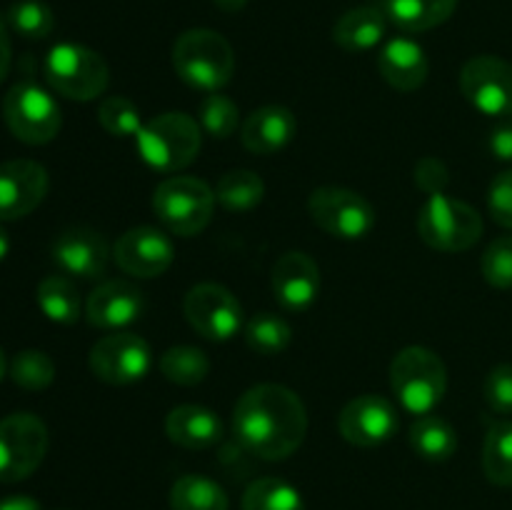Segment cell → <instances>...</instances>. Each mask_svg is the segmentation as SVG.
I'll return each mask as SVG.
<instances>
[{
    "mask_svg": "<svg viewBox=\"0 0 512 510\" xmlns=\"http://www.w3.org/2000/svg\"><path fill=\"white\" fill-rule=\"evenodd\" d=\"M170 508L173 510H228V493L215 480L205 475L188 473L178 478L170 488Z\"/></svg>",
    "mask_w": 512,
    "mask_h": 510,
    "instance_id": "27",
    "label": "cell"
},
{
    "mask_svg": "<svg viewBox=\"0 0 512 510\" xmlns=\"http://www.w3.org/2000/svg\"><path fill=\"white\" fill-rule=\"evenodd\" d=\"M293 340V328L278 313H258L245 325V343L260 355H278Z\"/></svg>",
    "mask_w": 512,
    "mask_h": 510,
    "instance_id": "33",
    "label": "cell"
},
{
    "mask_svg": "<svg viewBox=\"0 0 512 510\" xmlns=\"http://www.w3.org/2000/svg\"><path fill=\"white\" fill-rule=\"evenodd\" d=\"M418 233L425 245L443 253L473 248L483 235V218L465 200L445 193L428 195L418 213Z\"/></svg>",
    "mask_w": 512,
    "mask_h": 510,
    "instance_id": "7",
    "label": "cell"
},
{
    "mask_svg": "<svg viewBox=\"0 0 512 510\" xmlns=\"http://www.w3.org/2000/svg\"><path fill=\"white\" fill-rule=\"evenodd\" d=\"M165 433L185 450H205L223 438V423L203 405H178L165 418Z\"/></svg>",
    "mask_w": 512,
    "mask_h": 510,
    "instance_id": "22",
    "label": "cell"
},
{
    "mask_svg": "<svg viewBox=\"0 0 512 510\" xmlns=\"http://www.w3.org/2000/svg\"><path fill=\"white\" fill-rule=\"evenodd\" d=\"M263 195L265 183L253 170H228L215 185V200L233 213H248V210L258 208L263 203Z\"/></svg>",
    "mask_w": 512,
    "mask_h": 510,
    "instance_id": "28",
    "label": "cell"
},
{
    "mask_svg": "<svg viewBox=\"0 0 512 510\" xmlns=\"http://www.w3.org/2000/svg\"><path fill=\"white\" fill-rule=\"evenodd\" d=\"M3 23L20 38L43 40L53 33L55 15L43 0H15L3 13Z\"/></svg>",
    "mask_w": 512,
    "mask_h": 510,
    "instance_id": "32",
    "label": "cell"
},
{
    "mask_svg": "<svg viewBox=\"0 0 512 510\" xmlns=\"http://www.w3.org/2000/svg\"><path fill=\"white\" fill-rule=\"evenodd\" d=\"M173 68L185 85L203 93H218L235 73L233 45L210 28H193L173 45Z\"/></svg>",
    "mask_w": 512,
    "mask_h": 510,
    "instance_id": "2",
    "label": "cell"
},
{
    "mask_svg": "<svg viewBox=\"0 0 512 510\" xmlns=\"http://www.w3.org/2000/svg\"><path fill=\"white\" fill-rule=\"evenodd\" d=\"M243 510H305V503L288 480L258 478L245 488Z\"/></svg>",
    "mask_w": 512,
    "mask_h": 510,
    "instance_id": "31",
    "label": "cell"
},
{
    "mask_svg": "<svg viewBox=\"0 0 512 510\" xmlns=\"http://www.w3.org/2000/svg\"><path fill=\"white\" fill-rule=\"evenodd\" d=\"M90 370L108 385H130L143 380L153 368V350L148 340L135 333L115 330L93 345L88 358Z\"/></svg>",
    "mask_w": 512,
    "mask_h": 510,
    "instance_id": "11",
    "label": "cell"
},
{
    "mask_svg": "<svg viewBox=\"0 0 512 510\" xmlns=\"http://www.w3.org/2000/svg\"><path fill=\"white\" fill-rule=\"evenodd\" d=\"M198 123L210 138L225 140L238 130L240 108L230 95L225 93H205L198 103Z\"/></svg>",
    "mask_w": 512,
    "mask_h": 510,
    "instance_id": "34",
    "label": "cell"
},
{
    "mask_svg": "<svg viewBox=\"0 0 512 510\" xmlns=\"http://www.w3.org/2000/svg\"><path fill=\"white\" fill-rule=\"evenodd\" d=\"M488 210L493 220L512 230V170L495 175L488 190Z\"/></svg>",
    "mask_w": 512,
    "mask_h": 510,
    "instance_id": "39",
    "label": "cell"
},
{
    "mask_svg": "<svg viewBox=\"0 0 512 510\" xmlns=\"http://www.w3.org/2000/svg\"><path fill=\"white\" fill-rule=\"evenodd\" d=\"M8 253H10V238H8V233L3 230V225H0V263H3L5 255Z\"/></svg>",
    "mask_w": 512,
    "mask_h": 510,
    "instance_id": "45",
    "label": "cell"
},
{
    "mask_svg": "<svg viewBox=\"0 0 512 510\" xmlns=\"http://www.w3.org/2000/svg\"><path fill=\"white\" fill-rule=\"evenodd\" d=\"M415 180H418L420 188L428 195L445 193V185H448V170L440 160L435 158H423L415 168Z\"/></svg>",
    "mask_w": 512,
    "mask_h": 510,
    "instance_id": "40",
    "label": "cell"
},
{
    "mask_svg": "<svg viewBox=\"0 0 512 510\" xmlns=\"http://www.w3.org/2000/svg\"><path fill=\"white\" fill-rule=\"evenodd\" d=\"M483 470L500 488H512V420L490 425L483 445Z\"/></svg>",
    "mask_w": 512,
    "mask_h": 510,
    "instance_id": "30",
    "label": "cell"
},
{
    "mask_svg": "<svg viewBox=\"0 0 512 510\" xmlns=\"http://www.w3.org/2000/svg\"><path fill=\"white\" fill-rule=\"evenodd\" d=\"M233 433L248 453L263 460H283L303 445L308 410L295 390L278 383H260L235 403Z\"/></svg>",
    "mask_w": 512,
    "mask_h": 510,
    "instance_id": "1",
    "label": "cell"
},
{
    "mask_svg": "<svg viewBox=\"0 0 512 510\" xmlns=\"http://www.w3.org/2000/svg\"><path fill=\"white\" fill-rule=\"evenodd\" d=\"M158 368L165 380L183 388H193L200 385L210 373V360L208 355L193 345H175L168 348L158 360Z\"/></svg>",
    "mask_w": 512,
    "mask_h": 510,
    "instance_id": "29",
    "label": "cell"
},
{
    "mask_svg": "<svg viewBox=\"0 0 512 510\" xmlns=\"http://www.w3.org/2000/svg\"><path fill=\"white\" fill-rule=\"evenodd\" d=\"M213 3L220 10H225V13H238V10H243L248 5V0H213Z\"/></svg>",
    "mask_w": 512,
    "mask_h": 510,
    "instance_id": "44",
    "label": "cell"
},
{
    "mask_svg": "<svg viewBox=\"0 0 512 510\" xmlns=\"http://www.w3.org/2000/svg\"><path fill=\"white\" fill-rule=\"evenodd\" d=\"M295 130H298V123H295L293 110L285 105H263L243 120L240 140L250 153L273 155L295 138Z\"/></svg>",
    "mask_w": 512,
    "mask_h": 510,
    "instance_id": "21",
    "label": "cell"
},
{
    "mask_svg": "<svg viewBox=\"0 0 512 510\" xmlns=\"http://www.w3.org/2000/svg\"><path fill=\"white\" fill-rule=\"evenodd\" d=\"M143 293L128 280H105L85 303V318L103 330H120L133 325L143 315Z\"/></svg>",
    "mask_w": 512,
    "mask_h": 510,
    "instance_id": "19",
    "label": "cell"
},
{
    "mask_svg": "<svg viewBox=\"0 0 512 510\" xmlns=\"http://www.w3.org/2000/svg\"><path fill=\"white\" fill-rule=\"evenodd\" d=\"M460 90L478 113L488 118L512 115V65L495 55H475L460 70Z\"/></svg>",
    "mask_w": 512,
    "mask_h": 510,
    "instance_id": "12",
    "label": "cell"
},
{
    "mask_svg": "<svg viewBox=\"0 0 512 510\" xmlns=\"http://www.w3.org/2000/svg\"><path fill=\"white\" fill-rule=\"evenodd\" d=\"M113 258L118 268L133 278H158L173 265L175 245L165 230L138 225L120 235Z\"/></svg>",
    "mask_w": 512,
    "mask_h": 510,
    "instance_id": "15",
    "label": "cell"
},
{
    "mask_svg": "<svg viewBox=\"0 0 512 510\" xmlns=\"http://www.w3.org/2000/svg\"><path fill=\"white\" fill-rule=\"evenodd\" d=\"M48 428L33 413H13L0 420V483L30 478L48 453Z\"/></svg>",
    "mask_w": 512,
    "mask_h": 510,
    "instance_id": "10",
    "label": "cell"
},
{
    "mask_svg": "<svg viewBox=\"0 0 512 510\" xmlns=\"http://www.w3.org/2000/svg\"><path fill=\"white\" fill-rule=\"evenodd\" d=\"M480 270L493 288H512V235H500L485 248L483 258H480Z\"/></svg>",
    "mask_w": 512,
    "mask_h": 510,
    "instance_id": "37",
    "label": "cell"
},
{
    "mask_svg": "<svg viewBox=\"0 0 512 510\" xmlns=\"http://www.w3.org/2000/svg\"><path fill=\"white\" fill-rule=\"evenodd\" d=\"M400 428L398 408L388 398L365 393L345 403L338 415V430L350 445L358 448H378L388 443Z\"/></svg>",
    "mask_w": 512,
    "mask_h": 510,
    "instance_id": "14",
    "label": "cell"
},
{
    "mask_svg": "<svg viewBox=\"0 0 512 510\" xmlns=\"http://www.w3.org/2000/svg\"><path fill=\"white\" fill-rule=\"evenodd\" d=\"M183 313L195 333L215 343L235 338L243 328V305L218 283L193 285L183 300Z\"/></svg>",
    "mask_w": 512,
    "mask_h": 510,
    "instance_id": "13",
    "label": "cell"
},
{
    "mask_svg": "<svg viewBox=\"0 0 512 510\" xmlns=\"http://www.w3.org/2000/svg\"><path fill=\"white\" fill-rule=\"evenodd\" d=\"M380 8L388 15V23L403 33H425L450 20L458 0H383Z\"/></svg>",
    "mask_w": 512,
    "mask_h": 510,
    "instance_id": "24",
    "label": "cell"
},
{
    "mask_svg": "<svg viewBox=\"0 0 512 510\" xmlns=\"http://www.w3.org/2000/svg\"><path fill=\"white\" fill-rule=\"evenodd\" d=\"M48 170L28 158L0 165V220H20L48 195Z\"/></svg>",
    "mask_w": 512,
    "mask_h": 510,
    "instance_id": "16",
    "label": "cell"
},
{
    "mask_svg": "<svg viewBox=\"0 0 512 510\" xmlns=\"http://www.w3.org/2000/svg\"><path fill=\"white\" fill-rule=\"evenodd\" d=\"M410 448L428 463H445L458 450V433L440 415H420L410 428Z\"/></svg>",
    "mask_w": 512,
    "mask_h": 510,
    "instance_id": "25",
    "label": "cell"
},
{
    "mask_svg": "<svg viewBox=\"0 0 512 510\" xmlns=\"http://www.w3.org/2000/svg\"><path fill=\"white\" fill-rule=\"evenodd\" d=\"M5 370H8V360H5V353L0 350V380L5 378Z\"/></svg>",
    "mask_w": 512,
    "mask_h": 510,
    "instance_id": "46",
    "label": "cell"
},
{
    "mask_svg": "<svg viewBox=\"0 0 512 510\" xmlns=\"http://www.w3.org/2000/svg\"><path fill=\"white\" fill-rule=\"evenodd\" d=\"M390 388L403 410L413 415H430L445 398L448 370L435 350L408 345L390 363Z\"/></svg>",
    "mask_w": 512,
    "mask_h": 510,
    "instance_id": "3",
    "label": "cell"
},
{
    "mask_svg": "<svg viewBox=\"0 0 512 510\" xmlns=\"http://www.w3.org/2000/svg\"><path fill=\"white\" fill-rule=\"evenodd\" d=\"M273 295L290 313H303L320 295V268L308 253L290 250L273 265Z\"/></svg>",
    "mask_w": 512,
    "mask_h": 510,
    "instance_id": "18",
    "label": "cell"
},
{
    "mask_svg": "<svg viewBox=\"0 0 512 510\" xmlns=\"http://www.w3.org/2000/svg\"><path fill=\"white\" fill-rule=\"evenodd\" d=\"M378 70L388 85L403 93H413L428 80L430 63L423 45L415 43L413 38L388 40L378 53Z\"/></svg>",
    "mask_w": 512,
    "mask_h": 510,
    "instance_id": "20",
    "label": "cell"
},
{
    "mask_svg": "<svg viewBox=\"0 0 512 510\" xmlns=\"http://www.w3.org/2000/svg\"><path fill=\"white\" fill-rule=\"evenodd\" d=\"M98 123L113 138H135L145 120L133 100L125 95H108L98 105Z\"/></svg>",
    "mask_w": 512,
    "mask_h": 510,
    "instance_id": "35",
    "label": "cell"
},
{
    "mask_svg": "<svg viewBox=\"0 0 512 510\" xmlns=\"http://www.w3.org/2000/svg\"><path fill=\"white\" fill-rule=\"evenodd\" d=\"M50 255L65 275L80 280H98L108 270L110 248L103 233L85 228V225H75L55 238Z\"/></svg>",
    "mask_w": 512,
    "mask_h": 510,
    "instance_id": "17",
    "label": "cell"
},
{
    "mask_svg": "<svg viewBox=\"0 0 512 510\" xmlns=\"http://www.w3.org/2000/svg\"><path fill=\"white\" fill-rule=\"evenodd\" d=\"M388 30V15L380 5H360L338 18L333 40L348 53H365L383 43Z\"/></svg>",
    "mask_w": 512,
    "mask_h": 510,
    "instance_id": "23",
    "label": "cell"
},
{
    "mask_svg": "<svg viewBox=\"0 0 512 510\" xmlns=\"http://www.w3.org/2000/svg\"><path fill=\"white\" fill-rule=\"evenodd\" d=\"M43 73L55 93L78 103L95 100L110 83V70L103 55L80 43L53 45L45 55Z\"/></svg>",
    "mask_w": 512,
    "mask_h": 510,
    "instance_id": "5",
    "label": "cell"
},
{
    "mask_svg": "<svg viewBox=\"0 0 512 510\" xmlns=\"http://www.w3.org/2000/svg\"><path fill=\"white\" fill-rule=\"evenodd\" d=\"M488 145L495 158L503 160V163H512V115L498 120V125L490 130Z\"/></svg>",
    "mask_w": 512,
    "mask_h": 510,
    "instance_id": "41",
    "label": "cell"
},
{
    "mask_svg": "<svg viewBox=\"0 0 512 510\" xmlns=\"http://www.w3.org/2000/svg\"><path fill=\"white\" fill-rule=\"evenodd\" d=\"M10 380L25 390H45L55 380V363L43 350H20L8 365Z\"/></svg>",
    "mask_w": 512,
    "mask_h": 510,
    "instance_id": "36",
    "label": "cell"
},
{
    "mask_svg": "<svg viewBox=\"0 0 512 510\" xmlns=\"http://www.w3.org/2000/svg\"><path fill=\"white\" fill-rule=\"evenodd\" d=\"M485 403L498 415H512V365L500 363L485 375Z\"/></svg>",
    "mask_w": 512,
    "mask_h": 510,
    "instance_id": "38",
    "label": "cell"
},
{
    "mask_svg": "<svg viewBox=\"0 0 512 510\" xmlns=\"http://www.w3.org/2000/svg\"><path fill=\"white\" fill-rule=\"evenodd\" d=\"M0 510H43L40 503L30 495H8L0 500Z\"/></svg>",
    "mask_w": 512,
    "mask_h": 510,
    "instance_id": "43",
    "label": "cell"
},
{
    "mask_svg": "<svg viewBox=\"0 0 512 510\" xmlns=\"http://www.w3.org/2000/svg\"><path fill=\"white\" fill-rule=\"evenodd\" d=\"M35 300H38V308L43 310L45 318L53 320V323L73 325L80 320L83 305H80L78 288L65 275H48V278L40 280Z\"/></svg>",
    "mask_w": 512,
    "mask_h": 510,
    "instance_id": "26",
    "label": "cell"
},
{
    "mask_svg": "<svg viewBox=\"0 0 512 510\" xmlns=\"http://www.w3.org/2000/svg\"><path fill=\"white\" fill-rule=\"evenodd\" d=\"M308 210L320 230L340 240H363L375 228V208L365 195L350 188L325 185L310 193Z\"/></svg>",
    "mask_w": 512,
    "mask_h": 510,
    "instance_id": "9",
    "label": "cell"
},
{
    "mask_svg": "<svg viewBox=\"0 0 512 510\" xmlns=\"http://www.w3.org/2000/svg\"><path fill=\"white\" fill-rule=\"evenodd\" d=\"M10 35H8V25L0 20V83L8 78V70H10Z\"/></svg>",
    "mask_w": 512,
    "mask_h": 510,
    "instance_id": "42",
    "label": "cell"
},
{
    "mask_svg": "<svg viewBox=\"0 0 512 510\" xmlns=\"http://www.w3.org/2000/svg\"><path fill=\"white\" fill-rule=\"evenodd\" d=\"M3 120L25 145H45L63 128V113L53 95L33 80H20L5 93Z\"/></svg>",
    "mask_w": 512,
    "mask_h": 510,
    "instance_id": "8",
    "label": "cell"
},
{
    "mask_svg": "<svg viewBox=\"0 0 512 510\" xmlns=\"http://www.w3.org/2000/svg\"><path fill=\"white\" fill-rule=\"evenodd\" d=\"M203 128L195 118L180 110L160 113L145 120L140 133L135 135V148L145 165L160 173H178L188 168L200 153Z\"/></svg>",
    "mask_w": 512,
    "mask_h": 510,
    "instance_id": "4",
    "label": "cell"
},
{
    "mask_svg": "<svg viewBox=\"0 0 512 510\" xmlns=\"http://www.w3.org/2000/svg\"><path fill=\"white\" fill-rule=\"evenodd\" d=\"M215 190L205 180L190 175L165 178L153 193V210L173 235L193 238L208 228L215 210Z\"/></svg>",
    "mask_w": 512,
    "mask_h": 510,
    "instance_id": "6",
    "label": "cell"
}]
</instances>
